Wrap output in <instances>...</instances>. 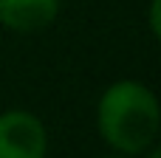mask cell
<instances>
[{"mask_svg":"<svg viewBox=\"0 0 161 158\" xmlns=\"http://www.w3.org/2000/svg\"><path fill=\"white\" fill-rule=\"evenodd\" d=\"M96 127L108 147L119 155H144L161 130V107L156 93L139 79L110 82L96 102Z\"/></svg>","mask_w":161,"mask_h":158,"instance_id":"6da1fadb","label":"cell"},{"mask_svg":"<svg viewBox=\"0 0 161 158\" xmlns=\"http://www.w3.org/2000/svg\"><path fill=\"white\" fill-rule=\"evenodd\" d=\"M108 158H130V155H108Z\"/></svg>","mask_w":161,"mask_h":158,"instance_id":"5b68a950","label":"cell"},{"mask_svg":"<svg viewBox=\"0 0 161 158\" xmlns=\"http://www.w3.org/2000/svg\"><path fill=\"white\" fill-rule=\"evenodd\" d=\"M147 25H150V34L158 40V37H161V0H150V17H147Z\"/></svg>","mask_w":161,"mask_h":158,"instance_id":"277c9868","label":"cell"},{"mask_svg":"<svg viewBox=\"0 0 161 158\" xmlns=\"http://www.w3.org/2000/svg\"><path fill=\"white\" fill-rule=\"evenodd\" d=\"M59 14V0H0V25L14 34L48 28Z\"/></svg>","mask_w":161,"mask_h":158,"instance_id":"3957f363","label":"cell"},{"mask_svg":"<svg viewBox=\"0 0 161 158\" xmlns=\"http://www.w3.org/2000/svg\"><path fill=\"white\" fill-rule=\"evenodd\" d=\"M0 158H48V130L31 110L0 113Z\"/></svg>","mask_w":161,"mask_h":158,"instance_id":"7a4b0ae2","label":"cell"}]
</instances>
